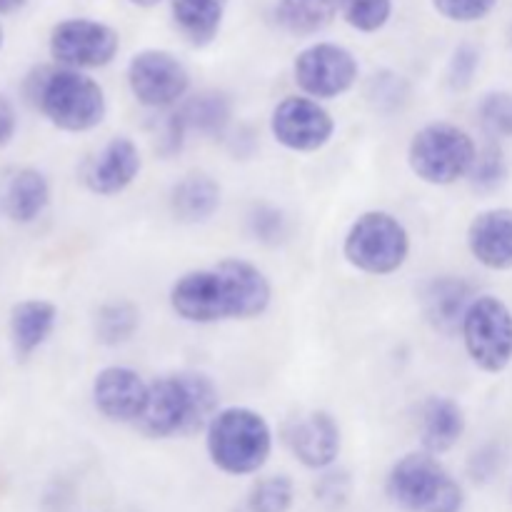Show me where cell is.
Masks as SVG:
<instances>
[{"mask_svg": "<svg viewBox=\"0 0 512 512\" xmlns=\"http://www.w3.org/2000/svg\"><path fill=\"white\" fill-rule=\"evenodd\" d=\"M168 303L190 325L255 320L273 303V285L250 260L223 258L210 268H195L175 278Z\"/></svg>", "mask_w": 512, "mask_h": 512, "instance_id": "6da1fadb", "label": "cell"}, {"mask_svg": "<svg viewBox=\"0 0 512 512\" xmlns=\"http://www.w3.org/2000/svg\"><path fill=\"white\" fill-rule=\"evenodd\" d=\"M218 410L220 393L213 380L195 370H180L150 383L148 403L135 428L150 440L190 438L205 433Z\"/></svg>", "mask_w": 512, "mask_h": 512, "instance_id": "7a4b0ae2", "label": "cell"}, {"mask_svg": "<svg viewBox=\"0 0 512 512\" xmlns=\"http://www.w3.org/2000/svg\"><path fill=\"white\" fill-rule=\"evenodd\" d=\"M273 428L263 413L228 405L205 428V450L215 468L230 478L258 475L273 455Z\"/></svg>", "mask_w": 512, "mask_h": 512, "instance_id": "3957f363", "label": "cell"}, {"mask_svg": "<svg viewBox=\"0 0 512 512\" xmlns=\"http://www.w3.org/2000/svg\"><path fill=\"white\" fill-rule=\"evenodd\" d=\"M28 95L43 118L63 133H90L108 113L100 83L80 70H38L30 78Z\"/></svg>", "mask_w": 512, "mask_h": 512, "instance_id": "277c9868", "label": "cell"}, {"mask_svg": "<svg viewBox=\"0 0 512 512\" xmlns=\"http://www.w3.org/2000/svg\"><path fill=\"white\" fill-rule=\"evenodd\" d=\"M385 495L405 512H463L465 490L435 455H403L385 478Z\"/></svg>", "mask_w": 512, "mask_h": 512, "instance_id": "5b68a950", "label": "cell"}, {"mask_svg": "<svg viewBox=\"0 0 512 512\" xmlns=\"http://www.w3.org/2000/svg\"><path fill=\"white\" fill-rule=\"evenodd\" d=\"M478 143L465 128L445 120L423 125L408 143V165L415 178L433 188L460 183L473 170Z\"/></svg>", "mask_w": 512, "mask_h": 512, "instance_id": "8992f818", "label": "cell"}, {"mask_svg": "<svg viewBox=\"0 0 512 512\" xmlns=\"http://www.w3.org/2000/svg\"><path fill=\"white\" fill-rule=\"evenodd\" d=\"M410 233L398 215L388 210H365L343 238V258L358 273L385 278L408 263Z\"/></svg>", "mask_w": 512, "mask_h": 512, "instance_id": "52a82bcc", "label": "cell"}, {"mask_svg": "<svg viewBox=\"0 0 512 512\" xmlns=\"http://www.w3.org/2000/svg\"><path fill=\"white\" fill-rule=\"evenodd\" d=\"M465 353L483 373L498 375L512 363V310L495 295H478L463 320Z\"/></svg>", "mask_w": 512, "mask_h": 512, "instance_id": "ba28073f", "label": "cell"}, {"mask_svg": "<svg viewBox=\"0 0 512 512\" xmlns=\"http://www.w3.org/2000/svg\"><path fill=\"white\" fill-rule=\"evenodd\" d=\"M130 95L148 110H173L188 98L190 73L168 50H140L128 63Z\"/></svg>", "mask_w": 512, "mask_h": 512, "instance_id": "9c48e42d", "label": "cell"}, {"mask_svg": "<svg viewBox=\"0 0 512 512\" xmlns=\"http://www.w3.org/2000/svg\"><path fill=\"white\" fill-rule=\"evenodd\" d=\"M120 50L118 30L90 18L60 20L50 33V55L60 68L95 70L115 60Z\"/></svg>", "mask_w": 512, "mask_h": 512, "instance_id": "30bf717a", "label": "cell"}, {"mask_svg": "<svg viewBox=\"0 0 512 512\" xmlns=\"http://www.w3.org/2000/svg\"><path fill=\"white\" fill-rule=\"evenodd\" d=\"M358 75L360 65L355 55L338 43H315L295 55V85L318 103L348 93L358 83Z\"/></svg>", "mask_w": 512, "mask_h": 512, "instance_id": "8fae6325", "label": "cell"}, {"mask_svg": "<svg viewBox=\"0 0 512 512\" xmlns=\"http://www.w3.org/2000/svg\"><path fill=\"white\" fill-rule=\"evenodd\" d=\"M270 135L290 153H318L333 140L335 118L308 95H288L270 113Z\"/></svg>", "mask_w": 512, "mask_h": 512, "instance_id": "7c38bea8", "label": "cell"}, {"mask_svg": "<svg viewBox=\"0 0 512 512\" xmlns=\"http://www.w3.org/2000/svg\"><path fill=\"white\" fill-rule=\"evenodd\" d=\"M283 440L293 458L315 473L333 468L343 448L340 425L328 410H308L290 418L283 428Z\"/></svg>", "mask_w": 512, "mask_h": 512, "instance_id": "4fadbf2b", "label": "cell"}, {"mask_svg": "<svg viewBox=\"0 0 512 512\" xmlns=\"http://www.w3.org/2000/svg\"><path fill=\"white\" fill-rule=\"evenodd\" d=\"M150 383L128 365H105L98 370L90 388L95 410L103 415L108 423L133 425L143 415L145 403H148Z\"/></svg>", "mask_w": 512, "mask_h": 512, "instance_id": "5bb4252c", "label": "cell"}, {"mask_svg": "<svg viewBox=\"0 0 512 512\" xmlns=\"http://www.w3.org/2000/svg\"><path fill=\"white\" fill-rule=\"evenodd\" d=\"M475 298L478 293L470 280L460 278V275H435L423 285L420 308H423L425 323L435 333L455 338L463 330V320Z\"/></svg>", "mask_w": 512, "mask_h": 512, "instance_id": "9a60e30c", "label": "cell"}, {"mask_svg": "<svg viewBox=\"0 0 512 512\" xmlns=\"http://www.w3.org/2000/svg\"><path fill=\"white\" fill-rule=\"evenodd\" d=\"M143 170V155L128 135L110 138L85 168V185L93 195L113 198L125 193Z\"/></svg>", "mask_w": 512, "mask_h": 512, "instance_id": "2e32d148", "label": "cell"}, {"mask_svg": "<svg viewBox=\"0 0 512 512\" xmlns=\"http://www.w3.org/2000/svg\"><path fill=\"white\" fill-rule=\"evenodd\" d=\"M468 250L483 268L512 270V208H490L468 225Z\"/></svg>", "mask_w": 512, "mask_h": 512, "instance_id": "e0dca14e", "label": "cell"}, {"mask_svg": "<svg viewBox=\"0 0 512 512\" xmlns=\"http://www.w3.org/2000/svg\"><path fill=\"white\" fill-rule=\"evenodd\" d=\"M465 428L463 405L448 395H433L420 408V450L440 458L463 440Z\"/></svg>", "mask_w": 512, "mask_h": 512, "instance_id": "ac0fdd59", "label": "cell"}, {"mask_svg": "<svg viewBox=\"0 0 512 512\" xmlns=\"http://www.w3.org/2000/svg\"><path fill=\"white\" fill-rule=\"evenodd\" d=\"M58 325V308L50 300L28 298L10 308L8 335L15 358L25 360L43 348Z\"/></svg>", "mask_w": 512, "mask_h": 512, "instance_id": "d6986e66", "label": "cell"}, {"mask_svg": "<svg viewBox=\"0 0 512 512\" xmlns=\"http://www.w3.org/2000/svg\"><path fill=\"white\" fill-rule=\"evenodd\" d=\"M173 113L183 125L185 135L198 133L203 138H223L233 120V103L220 90H200L188 95L178 108H173Z\"/></svg>", "mask_w": 512, "mask_h": 512, "instance_id": "ffe728a7", "label": "cell"}, {"mask_svg": "<svg viewBox=\"0 0 512 512\" xmlns=\"http://www.w3.org/2000/svg\"><path fill=\"white\" fill-rule=\"evenodd\" d=\"M220 200H223V190L218 180L205 173H190L170 190V213L178 223L185 225L208 223L220 210Z\"/></svg>", "mask_w": 512, "mask_h": 512, "instance_id": "44dd1931", "label": "cell"}, {"mask_svg": "<svg viewBox=\"0 0 512 512\" xmlns=\"http://www.w3.org/2000/svg\"><path fill=\"white\" fill-rule=\"evenodd\" d=\"M50 203V183L38 168H18L3 193V210L13 223L28 225L43 215Z\"/></svg>", "mask_w": 512, "mask_h": 512, "instance_id": "7402d4cb", "label": "cell"}, {"mask_svg": "<svg viewBox=\"0 0 512 512\" xmlns=\"http://www.w3.org/2000/svg\"><path fill=\"white\" fill-rule=\"evenodd\" d=\"M228 0H170L173 20L188 43L210 45L220 33Z\"/></svg>", "mask_w": 512, "mask_h": 512, "instance_id": "603a6c76", "label": "cell"}, {"mask_svg": "<svg viewBox=\"0 0 512 512\" xmlns=\"http://www.w3.org/2000/svg\"><path fill=\"white\" fill-rule=\"evenodd\" d=\"M338 15L335 0H278L275 20L285 33L295 38H308L328 28Z\"/></svg>", "mask_w": 512, "mask_h": 512, "instance_id": "cb8c5ba5", "label": "cell"}, {"mask_svg": "<svg viewBox=\"0 0 512 512\" xmlns=\"http://www.w3.org/2000/svg\"><path fill=\"white\" fill-rule=\"evenodd\" d=\"M140 328V310L128 300H110L95 313V338L100 345L118 348L133 340Z\"/></svg>", "mask_w": 512, "mask_h": 512, "instance_id": "d4e9b609", "label": "cell"}, {"mask_svg": "<svg viewBox=\"0 0 512 512\" xmlns=\"http://www.w3.org/2000/svg\"><path fill=\"white\" fill-rule=\"evenodd\" d=\"M295 503V485L288 475L275 473L258 478L248 490V512H290Z\"/></svg>", "mask_w": 512, "mask_h": 512, "instance_id": "484cf974", "label": "cell"}, {"mask_svg": "<svg viewBox=\"0 0 512 512\" xmlns=\"http://www.w3.org/2000/svg\"><path fill=\"white\" fill-rule=\"evenodd\" d=\"M338 13L358 33H378L393 15V0H335Z\"/></svg>", "mask_w": 512, "mask_h": 512, "instance_id": "4316f807", "label": "cell"}, {"mask_svg": "<svg viewBox=\"0 0 512 512\" xmlns=\"http://www.w3.org/2000/svg\"><path fill=\"white\" fill-rule=\"evenodd\" d=\"M508 178V163H505L503 150L495 143L478 148V158H475L473 170H470L468 180L478 193H493Z\"/></svg>", "mask_w": 512, "mask_h": 512, "instance_id": "83f0119b", "label": "cell"}, {"mask_svg": "<svg viewBox=\"0 0 512 512\" xmlns=\"http://www.w3.org/2000/svg\"><path fill=\"white\" fill-rule=\"evenodd\" d=\"M248 228L258 243L278 245L288 235V220H285L283 210L273 208V205H255L248 215Z\"/></svg>", "mask_w": 512, "mask_h": 512, "instance_id": "f1b7e54d", "label": "cell"}, {"mask_svg": "<svg viewBox=\"0 0 512 512\" xmlns=\"http://www.w3.org/2000/svg\"><path fill=\"white\" fill-rule=\"evenodd\" d=\"M480 120L485 130L498 138H512V93L510 90H498L488 93L480 103Z\"/></svg>", "mask_w": 512, "mask_h": 512, "instance_id": "f546056e", "label": "cell"}, {"mask_svg": "<svg viewBox=\"0 0 512 512\" xmlns=\"http://www.w3.org/2000/svg\"><path fill=\"white\" fill-rule=\"evenodd\" d=\"M435 10L453 23H478L488 18L498 0H433Z\"/></svg>", "mask_w": 512, "mask_h": 512, "instance_id": "4dcf8cb0", "label": "cell"}, {"mask_svg": "<svg viewBox=\"0 0 512 512\" xmlns=\"http://www.w3.org/2000/svg\"><path fill=\"white\" fill-rule=\"evenodd\" d=\"M480 68V53L473 45H460L448 65V83L453 90H465Z\"/></svg>", "mask_w": 512, "mask_h": 512, "instance_id": "1f68e13d", "label": "cell"}, {"mask_svg": "<svg viewBox=\"0 0 512 512\" xmlns=\"http://www.w3.org/2000/svg\"><path fill=\"white\" fill-rule=\"evenodd\" d=\"M370 98L378 105V110L393 113V110H400V105L408 100V85L400 80V75H390V78H378V75H375Z\"/></svg>", "mask_w": 512, "mask_h": 512, "instance_id": "d6a6232c", "label": "cell"}, {"mask_svg": "<svg viewBox=\"0 0 512 512\" xmlns=\"http://www.w3.org/2000/svg\"><path fill=\"white\" fill-rule=\"evenodd\" d=\"M500 468V453L495 448H483L478 450V453L470 458V478L475 480V483H485V480L493 478L495 473H498Z\"/></svg>", "mask_w": 512, "mask_h": 512, "instance_id": "836d02e7", "label": "cell"}, {"mask_svg": "<svg viewBox=\"0 0 512 512\" xmlns=\"http://www.w3.org/2000/svg\"><path fill=\"white\" fill-rule=\"evenodd\" d=\"M15 130H18V113H15V105L0 93V148L13 143Z\"/></svg>", "mask_w": 512, "mask_h": 512, "instance_id": "e575fe53", "label": "cell"}, {"mask_svg": "<svg viewBox=\"0 0 512 512\" xmlns=\"http://www.w3.org/2000/svg\"><path fill=\"white\" fill-rule=\"evenodd\" d=\"M23 3L25 0H0V13H13V10H18Z\"/></svg>", "mask_w": 512, "mask_h": 512, "instance_id": "d590c367", "label": "cell"}, {"mask_svg": "<svg viewBox=\"0 0 512 512\" xmlns=\"http://www.w3.org/2000/svg\"><path fill=\"white\" fill-rule=\"evenodd\" d=\"M133 5H138V8H153V5L163 3V0H130Z\"/></svg>", "mask_w": 512, "mask_h": 512, "instance_id": "8d00e7d4", "label": "cell"}, {"mask_svg": "<svg viewBox=\"0 0 512 512\" xmlns=\"http://www.w3.org/2000/svg\"><path fill=\"white\" fill-rule=\"evenodd\" d=\"M0 48H3V28H0Z\"/></svg>", "mask_w": 512, "mask_h": 512, "instance_id": "74e56055", "label": "cell"}]
</instances>
